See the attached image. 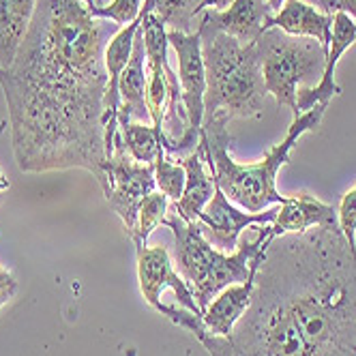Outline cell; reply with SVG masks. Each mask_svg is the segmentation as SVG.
<instances>
[{
    "label": "cell",
    "instance_id": "1",
    "mask_svg": "<svg viewBox=\"0 0 356 356\" xmlns=\"http://www.w3.org/2000/svg\"><path fill=\"white\" fill-rule=\"evenodd\" d=\"M120 29L82 0H37L17 58L0 69L11 144L22 172L82 168L106 176V47Z\"/></svg>",
    "mask_w": 356,
    "mask_h": 356
},
{
    "label": "cell",
    "instance_id": "2",
    "mask_svg": "<svg viewBox=\"0 0 356 356\" xmlns=\"http://www.w3.org/2000/svg\"><path fill=\"white\" fill-rule=\"evenodd\" d=\"M193 337L211 356H356V251L339 227L277 236L232 333Z\"/></svg>",
    "mask_w": 356,
    "mask_h": 356
},
{
    "label": "cell",
    "instance_id": "3",
    "mask_svg": "<svg viewBox=\"0 0 356 356\" xmlns=\"http://www.w3.org/2000/svg\"><path fill=\"white\" fill-rule=\"evenodd\" d=\"M328 104H320L309 112L294 116L288 127L286 138L266 150V155L258 163H236L230 155L232 136L227 122L232 118L225 112H215L204 116V124L200 131V142L204 144L207 165L213 174L217 187L227 195V200L245 209L247 213H262L270 204H284L288 195L277 191V174L288 161L290 152L298 144L300 136L316 131Z\"/></svg>",
    "mask_w": 356,
    "mask_h": 356
},
{
    "label": "cell",
    "instance_id": "4",
    "mask_svg": "<svg viewBox=\"0 0 356 356\" xmlns=\"http://www.w3.org/2000/svg\"><path fill=\"white\" fill-rule=\"evenodd\" d=\"M161 225L174 234V258L178 270L187 282L202 316L221 290L245 282L251 270V262L275 238L270 225H260L256 236L238 241V247L232 253H223L204 238L197 223L183 221L174 211H168Z\"/></svg>",
    "mask_w": 356,
    "mask_h": 356
},
{
    "label": "cell",
    "instance_id": "5",
    "mask_svg": "<svg viewBox=\"0 0 356 356\" xmlns=\"http://www.w3.org/2000/svg\"><path fill=\"white\" fill-rule=\"evenodd\" d=\"M200 39L207 73L204 116L215 112L230 118L260 116L268 92L256 41L241 43L223 33Z\"/></svg>",
    "mask_w": 356,
    "mask_h": 356
},
{
    "label": "cell",
    "instance_id": "6",
    "mask_svg": "<svg viewBox=\"0 0 356 356\" xmlns=\"http://www.w3.org/2000/svg\"><path fill=\"white\" fill-rule=\"evenodd\" d=\"M256 45L266 92L296 116V92L312 82H320L326 67V52L316 39L292 37L279 29L264 31Z\"/></svg>",
    "mask_w": 356,
    "mask_h": 356
},
{
    "label": "cell",
    "instance_id": "7",
    "mask_svg": "<svg viewBox=\"0 0 356 356\" xmlns=\"http://www.w3.org/2000/svg\"><path fill=\"white\" fill-rule=\"evenodd\" d=\"M106 176L108 187L104 195L108 200L110 209L120 217L124 232L131 238L138 230V211L142 200L155 191V165L138 163L129 152H127L120 134L114 138L112 157L106 161Z\"/></svg>",
    "mask_w": 356,
    "mask_h": 356
},
{
    "label": "cell",
    "instance_id": "8",
    "mask_svg": "<svg viewBox=\"0 0 356 356\" xmlns=\"http://www.w3.org/2000/svg\"><path fill=\"white\" fill-rule=\"evenodd\" d=\"M168 43L176 52L178 60V84L183 92V106L187 112V131L172 144V152H183L195 148L200 131L204 124V95H207V73L202 58V39L197 33H176L168 31Z\"/></svg>",
    "mask_w": 356,
    "mask_h": 356
},
{
    "label": "cell",
    "instance_id": "9",
    "mask_svg": "<svg viewBox=\"0 0 356 356\" xmlns=\"http://www.w3.org/2000/svg\"><path fill=\"white\" fill-rule=\"evenodd\" d=\"M277 217V209L264 213H243L236 209L227 195L215 187L211 202L197 217V227L204 234V238L219 251L232 253L238 247L243 230L251 225H270Z\"/></svg>",
    "mask_w": 356,
    "mask_h": 356
},
{
    "label": "cell",
    "instance_id": "10",
    "mask_svg": "<svg viewBox=\"0 0 356 356\" xmlns=\"http://www.w3.org/2000/svg\"><path fill=\"white\" fill-rule=\"evenodd\" d=\"M136 256H138V282H140V290L146 298V302L152 309L159 312V307L163 305L161 294L163 290H174L176 294V305L189 309L191 314H200L197 302L187 286L185 279L174 270L170 251L165 247H136Z\"/></svg>",
    "mask_w": 356,
    "mask_h": 356
},
{
    "label": "cell",
    "instance_id": "11",
    "mask_svg": "<svg viewBox=\"0 0 356 356\" xmlns=\"http://www.w3.org/2000/svg\"><path fill=\"white\" fill-rule=\"evenodd\" d=\"M273 9L266 0H230V5L221 11L207 9L197 24V35H230L241 43H253L270 29Z\"/></svg>",
    "mask_w": 356,
    "mask_h": 356
},
{
    "label": "cell",
    "instance_id": "12",
    "mask_svg": "<svg viewBox=\"0 0 356 356\" xmlns=\"http://www.w3.org/2000/svg\"><path fill=\"white\" fill-rule=\"evenodd\" d=\"M356 43V22L348 13L333 15V33H330V45L326 54L324 75L316 86H302L296 92V116L309 112L320 104H330V99L339 97L343 90L335 84V67L339 58Z\"/></svg>",
    "mask_w": 356,
    "mask_h": 356
},
{
    "label": "cell",
    "instance_id": "13",
    "mask_svg": "<svg viewBox=\"0 0 356 356\" xmlns=\"http://www.w3.org/2000/svg\"><path fill=\"white\" fill-rule=\"evenodd\" d=\"M268 245L258 253L256 260L251 262V270H249V277L245 279V282L243 284H234V286H227L225 290H221L213 298V302L207 307V312H204V326H207V330H209L211 335L227 337L234 330L236 322L249 309L251 296H253V286H256V275H258L260 264L266 258Z\"/></svg>",
    "mask_w": 356,
    "mask_h": 356
},
{
    "label": "cell",
    "instance_id": "14",
    "mask_svg": "<svg viewBox=\"0 0 356 356\" xmlns=\"http://www.w3.org/2000/svg\"><path fill=\"white\" fill-rule=\"evenodd\" d=\"M312 227H324V230L339 227L337 209L324 204L314 195L298 193L279 204L277 217L270 223V232L277 238L284 234H305Z\"/></svg>",
    "mask_w": 356,
    "mask_h": 356
},
{
    "label": "cell",
    "instance_id": "15",
    "mask_svg": "<svg viewBox=\"0 0 356 356\" xmlns=\"http://www.w3.org/2000/svg\"><path fill=\"white\" fill-rule=\"evenodd\" d=\"M181 163L187 172V181H185L183 195L176 202H170V211H174L187 223H195L200 213L204 211V207L211 202L215 187H217L213 174L207 170L209 165H207L204 144L197 142V146L193 148L191 155L185 157Z\"/></svg>",
    "mask_w": 356,
    "mask_h": 356
},
{
    "label": "cell",
    "instance_id": "16",
    "mask_svg": "<svg viewBox=\"0 0 356 356\" xmlns=\"http://www.w3.org/2000/svg\"><path fill=\"white\" fill-rule=\"evenodd\" d=\"M146 86H148L146 49H144V37H142V26H140L136 41H134L131 58L127 63L118 80V95H120L118 127L131 122V118H136L138 122L150 118V112L146 106Z\"/></svg>",
    "mask_w": 356,
    "mask_h": 356
},
{
    "label": "cell",
    "instance_id": "17",
    "mask_svg": "<svg viewBox=\"0 0 356 356\" xmlns=\"http://www.w3.org/2000/svg\"><path fill=\"white\" fill-rule=\"evenodd\" d=\"M270 29H279L292 37L316 39L328 54L330 33H333V15H326L305 0H286L273 19Z\"/></svg>",
    "mask_w": 356,
    "mask_h": 356
},
{
    "label": "cell",
    "instance_id": "18",
    "mask_svg": "<svg viewBox=\"0 0 356 356\" xmlns=\"http://www.w3.org/2000/svg\"><path fill=\"white\" fill-rule=\"evenodd\" d=\"M37 0H0V69H9L29 35Z\"/></svg>",
    "mask_w": 356,
    "mask_h": 356
},
{
    "label": "cell",
    "instance_id": "19",
    "mask_svg": "<svg viewBox=\"0 0 356 356\" xmlns=\"http://www.w3.org/2000/svg\"><path fill=\"white\" fill-rule=\"evenodd\" d=\"M118 134L122 138V144L127 152L138 161L146 165H155V161L163 155V131L157 129L155 124L144 122H127L118 127Z\"/></svg>",
    "mask_w": 356,
    "mask_h": 356
},
{
    "label": "cell",
    "instance_id": "20",
    "mask_svg": "<svg viewBox=\"0 0 356 356\" xmlns=\"http://www.w3.org/2000/svg\"><path fill=\"white\" fill-rule=\"evenodd\" d=\"M155 11L168 31L191 35L197 33L195 15L202 11V0H157Z\"/></svg>",
    "mask_w": 356,
    "mask_h": 356
},
{
    "label": "cell",
    "instance_id": "21",
    "mask_svg": "<svg viewBox=\"0 0 356 356\" xmlns=\"http://www.w3.org/2000/svg\"><path fill=\"white\" fill-rule=\"evenodd\" d=\"M168 211H170V200L161 191H152L142 200L140 211H138V230H136V236L131 238L136 247L146 245L152 230H155L159 223H163Z\"/></svg>",
    "mask_w": 356,
    "mask_h": 356
},
{
    "label": "cell",
    "instance_id": "22",
    "mask_svg": "<svg viewBox=\"0 0 356 356\" xmlns=\"http://www.w3.org/2000/svg\"><path fill=\"white\" fill-rule=\"evenodd\" d=\"M185 181H187V172H185L183 163H174L163 152V155L155 161V185L159 187V191L170 202H176L183 195Z\"/></svg>",
    "mask_w": 356,
    "mask_h": 356
},
{
    "label": "cell",
    "instance_id": "23",
    "mask_svg": "<svg viewBox=\"0 0 356 356\" xmlns=\"http://www.w3.org/2000/svg\"><path fill=\"white\" fill-rule=\"evenodd\" d=\"M142 3L144 0H112L106 7H92L88 9L92 17L114 22L118 29L129 26L131 22H136L142 13Z\"/></svg>",
    "mask_w": 356,
    "mask_h": 356
},
{
    "label": "cell",
    "instance_id": "24",
    "mask_svg": "<svg viewBox=\"0 0 356 356\" xmlns=\"http://www.w3.org/2000/svg\"><path fill=\"white\" fill-rule=\"evenodd\" d=\"M337 217H339V230L343 232L350 249L356 251V185L341 197Z\"/></svg>",
    "mask_w": 356,
    "mask_h": 356
},
{
    "label": "cell",
    "instance_id": "25",
    "mask_svg": "<svg viewBox=\"0 0 356 356\" xmlns=\"http://www.w3.org/2000/svg\"><path fill=\"white\" fill-rule=\"evenodd\" d=\"M305 3L314 5L326 15H335V13H348L356 22V0H305Z\"/></svg>",
    "mask_w": 356,
    "mask_h": 356
},
{
    "label": "cell",
    "instance_id": "26",
    "mask_svg": "<svg viewBox=\"0 0 356 356\" xmlns=\"http://www.w3.org/2000/svg\"><path fill=\"white\" fill-rule=\"evenodd\" d=\"M15 292H17L15 277L9 270L0 268V309H3V305H7L15 296Z\"/></svg>",
    "mask_w": 356,
    "mask_h": 356
},
{
    "label": "cell",
    "instance_id": "27",
    "mask_svg": "<svg viewBox=\"0 0 356 356\" xmlns=\"http://www.w3.org/2000/svg\"><path fill=\"white\" fill-rule=\"evenodd\" d=\"M230 5V0H202V11L204 9H215V11H221Z\"/></svg>",
    "mask_w": 356,
    "mask_h": 356
},
{
    "label": "cell",
    "instance_id": "28",
    "mask_svg": "<svg viewBox=\"0 0 356 356\" xmlns=\"http://www.w3.org/2000/svg\"><path fill=\"white\" fill-rule=\"evenodd\" d=\"M266 3H268V7L273 9V13H277L279 9L284 7V3H286V0H266Z\"/></svg>",
    "mask_w": 356,
    "mask_h": 356
},
{
    "label": "cell",
    "instance_id": "29",
    "mask_svg": "<svg viewBox=\"0 0 356 356\" xmlns=\"http://www.w3.org/2000/svg\"><path fill=\"white\" fill-rule=\"evenodd\" d=\"M155 5H157V0H144V9L148 11H155Z\"/></svg>",
    "mask_w": 356,
    "mask_h": 356
},
{
    "label": "cell",
    "instance_id": "30",
    "mask_svg": "<svg viewBox=\"0 0 356 356\" xmlns=\"http://www.w3.org/2000/svg\"><path fill=\"white\" fill-rule=\"evenodd\" d=\"M82 3L86 5V9H92V7H97V5H95V0H82Z\"/></svg>",
    "mask_w": 356,
    "mask_h": 356
},
{
    "label": "cell",
    "instance_id": "31",
    "mask_svg": "<svg viewBox=\"0 0 356 356\" xmlns=\"http://www.w3.org/2000/svg\"><path fill=\"white\" fill-rule=\"evenodd\" d=\"M0 204H3V195H0Z\"/></svg>",
    "mask_w": 356,
    "mask_h": 356
}]
</instances>
